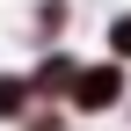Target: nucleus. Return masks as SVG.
I'll use <instances>...</instances> for the list:
<instances>
[{
    "instance_id": "20e7f679",
    "label": "nucleus",
    "mask_w": 131,
    "mask_h": 131,
    "mask_svg": "<svg viewBox=\"0 0 131 131\" xmlns=\"http://www.w3.org/2000/svg\"><path fill=\"white\" fill-rule=\"evenodd\" d=\"M109 51L131 58V15H117V22H109Z\"/></svg>"
},
{
    "instance_id": "f03ea898",
    "label": "nucleus",
    "mask_w": 131,
    "mask_h": 131,
    "mask_svg": "<svg viewBox=\"0 0 131 131\" xmlns=\"http://www.w3.org/2000/svg\"><path fill=\"white\" fill-rule=\"evenodd\" d=\"M29 95H37V80H15V73H0V117H22V109H29Z\"/></svg>"
},
{
    "instance_id": "f257e3e1",
    "label": "nucleus",
    "mask_w": 131,
    "mask_h": 131,
    "mask_svg": "<svg viewBox=\"0 0 131 131\" xmlns=\"http://www.w3.org/2000/svg\"><path fill=\"white\" fill-rule=\"evenodd\" d=\"M117 102H124V58L80 66V80H73V109L80 117H102V109H117Z\"/></svg>"
},
{
    "instance_id": "7ed1b4c3",
    "label": "nucleus",
    "mask_w": 131,
    "mask_h": 131,
    "mask_svg": "<svg viewBox=\"0 0 131 131\" xmlns=\"http://www.w3.org/2000/svg\"><path fill=\"white\" fill-rule=\"evenodd\" d=\"M66 29V0H37V37H58Z\"/></svg>"
}]
</instances>
